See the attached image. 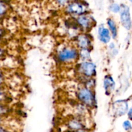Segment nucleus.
<instances>
[{
  "label": "nucleus",
  "mask_w": 132,
  "mask_h": 132,
  "mask_svg": "<svg viewBox=\"0 0 132 132\" xmlns=\"http://www.w3.org/2000/svg\"><path fill=\"white\" fill-rule=\"evenodd\" d=\"M78 97L81 103L90 106H93L95 104V98L93 93L87 88L80 89L78 92Z\"/></svg>",
  "instance_id": "obj_1"
},
{
  "label": "nucleus",
  "mask_w": 132,
  "mask_h": 132,
  "mask_svg": "<svg viewBox=\"0 0 132 132\" xmlns=\"http://www.w3.org/2000/svg\"><path fill=\"white\" fill-rule=\"evenodd\" d=\"M121 21L122 26L126 29L130 30L131 28V17H130V9L128 6L122 5L121 6Z\"/></svg>",
  "instance_id": "obj_2"
},
{
  "label": "nucleus",
  "mask_w": 132,
  "mask_h": 132,
  "mask_svg": "<svg viewBox=\"0 0 132 132\" xmlns=\"http://www.w3.org/2000/svg\"><path fill=\"white\" fill-rule=\"evenodd\" d=\"M77 55L78 54L75 49L67 48L60 52L59 54V59L63 62H70L75 60Z\"/></svg>",
  "instance_id": "obj_3"
},
{
  "label": "nucleus",
  "mask_w": 132,
  "mask_h": 132,
  "mask_svg": "<svg viewBox=\"0 0 132 132\" xmlns=\"http://www.w3.org/2000/svg\"><path fill=\"white\" fill-rule=\"evenodd\" d=\"M80 70L86 77H92L95 74L96 67L94 63L86 61L80 64Z\"/></svg>",
  "instance_id": "obj_4"
},
{
  "label": "nucleus",
  "mask_w": 132,
  "mask_h": 132,
  "mask_svg": "<svg viewBox=\"0 0 132 132\" xmlns=\"http://www.w3.org/2000/svg\"><path fill=\"white\" fill-rule=\"evenodd\" d=\"M86 6L78 2H73L70 4L67 7L68 13L75 15H81L86 12Z\"/></svg>",
  "instance_id": "obj_5"
},
{
  "label": "nucleus",
  "mask_w": 132,
  "mask_h": 132,
  "mask_svg": "<svg viewBox=\"0 0 132 132\" xmlns=\"http://www.w3.org/2000/svg\"><path fill=\"white\" fill-rule=\"evenodd\" d=\"M98 33H99V38L101 42L104 43H108V42H110L111 36L108 29L102 26V27H99Z\"/></svg>",
  "instance_id": "obj_6"
},
{
  "label": "nucleus",
  "mask_w": 132,
  "mask_h": 132,
  "mask_svg": "<svg viewBox=\"0 0 132 132\" xmlns=\"http://www.w3.org/2000/svg\"><path fill=\"white\" fill-rule=\"evenodd\" d=\"M77 45L82 49H88L91 45V41L88 36L80 35L77 37Z\"/></svg>",
  "instance_id": "obj_7"
},
{
  "label": "nucleus",
  "mask_w": 132,
  "mask_h": 132,
  "mask_svg": "<svg viewBox=\"0 0 132 132\" xmlns=\"http://www.w3.org/2000/svg\"><path fill=\"white\" fill-rule=\"evenodd\" d=\"M79 24L84 28H88L92 25V19L90 17L86 15H81L77 19Z\"/></svg>",
  "instance_id": "obj_8"
},
{
  "label": "nucleus",
  "mask_w": 132,
  "mask_h": 132,
  "mask_svg": "<svg viewBox=\"0 0 132 132\" xmlns=\"http://www.w3.org/2000/svg\"><path fill=\"white\" fill-rule=\"evenodd\" d=\"M104 88H105L106 94L108 95L110 93H112L113 89H114L115 86V83L113 79L111 77H110V76H106L105 79H104Z\"/></svg>",
  "instance_id": "obj_9"
},
{
  "label": "nucleus",
  "mask_w": 132,
  "mask_h": 132,
  "mask_svg": "<svg viewBox=\"0 0 132 132\" xmlns=\"http://www.w3.org/2000/svg\"><path fill=\"white\" fill-rule=\"evenodd\" d=\"M107 23L108 24V27H109L110 30L111 34H112V36L113 38H116V36L117 35V27H116V24L114 22V21L112 19H109L107 21Z\"/></svg>",
  "instance_id": "obj_10"
},
{
  "label": "nucleus",
  "mask_w": 132,
  "mask_h": 132,
  "mask_svg": "<svg viewBox=\"0 0 132 132\" xmlns=\"http://www.w3.org/2000/svg\"><path fill=\"white\" fill-rule=\"evenodd\" d=\"M80 56L82 57L83 60H87L90 58V52L88 51V49H82L81 53H80Z\"/></svg>",
  "instance_id": "obj_11"
},
{
  "label": "nucleus",
  "mask_w": 132,
  "mask_h": 132,
  "mask_svg": "<svg viewBox=\"0 0 132 132\" xmlns=\"http://www.w3.org/2000/svg\"><path fill=\"white\" fill-rule=\"evenodd\" d=\"M7 10V6L4 3L0 1V18L3 16L4 14L6 12Z\"/></svg>",
  "instance_id": "obj_12"
},
{
  "label": "nucleus",
  "mask_w": 132,
  "mask_h": 132,
  "mask_svg": "<svg viewBox=\"0 0 132 132\" xmlns=\"http://www.w3.org/2000/svg\"><path fill=\"white\" fill-rule=\"evenodd\" d=\"M110 9L112 12L114 13H118L121 10V6L117 3H112L110 6Z\"/></svg>",
  "instance_id": "obj_13"
},
{
  "label": "nucleus",
  "mask_w": 132,
  "mask_h": 132,
  "mask_svg": "<svg viewBox=\"0 0 132 132\" xmlns=\"http://www.w3.org/2000/svg\"><path fill=\"white\" fill-rule=\"evenodd\" d=\"M69 0H56L57 3L59 4L61 6H63V5H65L68 2Z\"/></svg>",
  "instance_id": "obj_14"
},
{
  "label": "nucleus",
  "mask_w": 132,
  "mask_h": 132,
  "mask_svg": "<svg viewBox=\"0 0 132 132\" xmlns=\"http://www.w3.org/2000/svg\"><path fill=\"white\" fill-rule=\"evenodd\" d=\"M3 79V77L2 73H1V72H0V85H1V84L2 83Z\"/></svg>",
  "instance_id": "obj_15"
},
{
  "label": "nucleus",
  "mask_w": 132,
  "mask_h": 132,
  "mask_svg": "<svg viewBox=\"0 0 132 132\" xmlns=\"http://www.w3.org/2000/svg\"><path fill=\"white\" fill-rule=\"evenodd\" d=\"M3 35V30L1 28H0V37H1Z\"/></svg>",
  "instance_id": "obj_16"
},
{
  "label": "nucleus",
  "mask_w": 132,
  "mask_h": 132,
  "mask_svg": "<svg viewBox=\"0 0 132 132\" xmlns=\"http://www.w3.org/2000/svg\"><path fill=\"white\" fill-rule=\"evenodd\" d=\"M2 54H3V51H2V50H1V49L0 48V56H1V55H2Z\"/></svg>",
  "instance_id": "obj_17"
}]
</instances>
